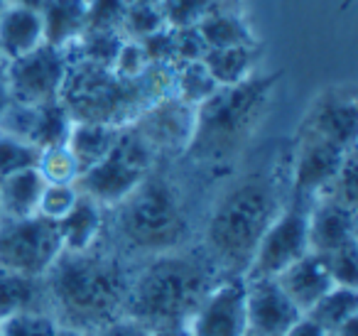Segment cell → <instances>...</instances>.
Listing matches in <instances>:
<instances>
[{
  "label": "cell",
  "mask_w": 358,
  "mask_h": 336,
  "mask_svg": "<svg viewBox=\"0 0 358 336\" xmlns=\"http://www.w3.org/2000/svg\"><path fill=\"white\" fill-rule=\"evenodd\" d=\"M280 79L282 71H255L241 84L219 86L214 96L194 108V133L182 158L196 167H231L268 115Z\"/></svg>",
  "instance_id": "3"
},
{
  "label": "cell",
  "mask_w": 358,
  "mask_h": 336,
  "mask_svg": "<svg viewBox=\"0 0 358 336\" xmlns=\"http://www.w3.org/2000/svg\"><path fill=\"white\" fill-rule=\"evenodd\" d=\"M25 312H47L45 282L42 277H27L0 267V319Z\"/></svg>",
  "instance_id": "25"
},
{
  "label": "cell",
  "mask_w": 358,
  "mask_h": 336,
  "mask_svg": "<svg viewBox=\"0 0 358 336\" xmlns=\"http://www.w3.org/2000/svg\"><path fill=\"white\" fill-rule=\"evenodd\" d=\"M150 336H192L187 324H167V326H157V329L150 331Z\"/></svg>",
  "instance_id": "44"
},
{
  "label": "cell",
  "mask_w": 358,
  "mask_h": 336,
  "mask_svg": "<svg viewBox=\"0 0 358 336\" xmlns=\"http://www.w3.org/2000/svg\"><path fill=\"white\" fill-rule=\"evenodd\" d=\"M89 0H42L40 18L45 42L52 47H69L86 30Z\"/></svg>",
  "instance_id": "21"
},
{
  "label": "cell",
  "mask_w": 358,
  "mask_h": 336,
  "mask_svg": "<svg viewBox=\"0 0 358 336\" xmlns=\"http://www.w3.org/2000/svg\"><path fill=\"white\" fill-rule=\"evenodd\" d=\"M69 59L66 52L42 42L37 50L8 62L6 84L10 99L25 106L55 104L62 96Z\"/></svg>",
  "instance_id": "10"
},
{
  "label": "cell",
  "mask_w": 358,
  "mask_h": 336,
  "mask_svg": "<svg viewBox=\"0 0 358 336\" xmlns=\"http://www.w3.org/2000/svg\"><path fill=\"white\" fill-rule=\"evenodd\" d=\"M312 199L302 194H292L280 211V216L270 223L265 236L260 238L258 251H255L250 267L245 270L243 280H260V277H275L297 262L302 255L309 253L307 243V221Z\"/></svg>",
  "instance_id": "8"
},
{
  "label": "cell",
  "mask_w": 358,
  "mask_h": 336,
  "mask_svg": "<svg viewBox=\"0 0 358 336\" xmlns=\"http://www.w3.org/2000/svg\"><path fill=\"white\" fill-rule=\"evenodd\" d=\"M128 3H143V6H159L162 0H128Z\"/></svg>",
  "instance_id": "50"
},
{
  "label": "cell",
  "mask_w": 358,
  "mask_h": 336,
  "mask_svg": "<svg viewBox=\"0 0 358 336\" xmlns=\"http://www.w3.org/2000/svg\"><path fill=\"white\" fill-rule=\"evenodd\" d=\"M128 0H89L86 30H120Z\"/></svg>",
  "instance_id": "38"
},
{
  "label": "cell",
  "mask_w": 358,
  "mask_h": 336,
  "mask_svg": "<svg viewBox=\"0 0 358 336\" xmlns=\"http://www.w3.org/2000/svg\"><path fill=\"white\" fill-rule=\"evenodd\" d=\"M40 155L42 150H37L35 145L0 133V179L13 172H20V169L37 167Z\"/></svg>",
  "instance_id": "34"
},
{
  "label": "cell",
  "mask_w": 358,
  "mask_h": 336,
  "mask_svg": "<svg viewBox=\"0 0 358 336\" xmlns=\"http://www.w3.org/2000/svg\"><path fill=\"white\" fill-rule=\"evenodd\" d=\"M297 130L331 140L338 148L351 150L358 140V89L353 81L322 89L309 104Z\"/></svg>",
  "instance_id": "11"
},
{
  "label": "cell",
  "mask_w": 358,
  "mask_h": 336,
  "mask_svg": "<svg viewBox=\"0 0 358 336\" xmlns=\"http://www.w3.org/2000/svg\"><path fill=\"white\" fill-rule=\"evenodd\" d=\"M192 336H245V280L224 277L209 290L196 312L187 321Z\"/></svg>",
  "instance_id": "13"
},
{
  "label": "cell",
  "mask_w": 358,
  "mask_h": 336,
  "mask_svg": "<svg viewBox=\"0 0 358 336\" xmlns=\"http://www.w3.org/2000/svg\"><path fill=\"white\" fill-rule=\"evenodd\" d=\"M0 223H3V214H0Z\"/></svg>",
  "instance_id": "52"
},
{
  "label": "cell",
  "mask_w": 358,
  "mask_h": 336,
  "mask_svg": "<svg viewBox=\"0 0 358 336\" xmlns=\"http://www.w3.org/2000/svg\"><path fill=\"white\" fill-rule=\"evenodd\" d=\"M76 197H79V192H76L74 184H45L37 214L45 218H52V221H59L74 206Z\"/></svg>",
  "instance_id": "37"
},
{
  "label": "cell",
  "mask_w": 358,
  "mask_h": 336,
  "mask_svg": "<svg viewBox=\"0 0 358 336\" xmlns=\"http://www.w3.org/2000/svg\"><path fill=\"white\" fill-rule=\"evenodd\" d=\"M327 336H358V316H351L348 321H343L338 329L327 331Z\"/></svg>",
  "instance_id": "45"
},
{
  "label": "cell",
  "mask_w": 358,
  "mask_h": 336,
  "mask_svg": "<svg viewBox=\"0 0 358 336\" xmlns=\"http://www.w3.org/2000/svg\"><path fill=\"white\" fill-rule=\"evenodd\" d=\"M221 0H162L159 10L167 27L182 30V27H196L204 15H209Z\"/></svg>",
  "instance_id": "32"
},
{
  "label": "cell",
  "mask_w": 358,
  "mask_h": 336,
  "mask_svg": "<svg viewBox=\"0 0 358 336\" xmlns=\"http://www.w3.org/2000/svg\"><path fill=\"white\" fill-rule=\"evenodd\" d=\"M150 64H172L177 62V37H174V27L164 25L162 30L152 32L150 37L140 40Z\"/></svg>",
  "instance_id": "39"
},
{
  "label": "cell",
  "mask_w": 358,
  "mask_h": 336,
  "mask_svg": "<svg viewBox=\"0 0 358 336\" xmlns=\"http://www.w3.org/2000/svg\"><path fill=\"white\" fill-rule=\"evenodd\" d=\"M55 336H86V334H81V331H74V329H66V326H57Z\"/></svg>",
  "instance_id": "48"
},
{
  "label": "cell",
  "mask_w": 358,
  "mask_h": 336,
  "mask_svg": "<svg viewBox=\"0 0 358 336\" xmlns=\"http://www.w3.org/2000/svg\"><path fill=\"white\" fill-rule=\"evenodd\" d=\"M174 91V66L150 64L140 76L125 79L110 66L69 62L59 101L74 123L125 128L159 99Z\"/></svg>",
  "instance_id": "5"
},
{
  "label": "cell",
  "mask_w": 358,
  "mask_h": 336,
  "mask_svg": "<svg viewBox=\"0 0 358 336\" xmlns=\"http://www.w3.org/2000/svg\"><path fill=\"white\" fill-rule=\"evenodd\" d=\"M358 153L356 148L348 150L346 158H343L338 172L314 194V199H329V202L343 204V206H358Z\"/></svg>",
  "instance_id": "30"
},
{
  "label": "cell",
  "mask_w": 358,
  "mask_h": 336,
  "mask_svg": "<svg viewBox=\"0 0 358 336\" xmlns=\"http://www.w3.org/2000/svg\"><path fill=\"white\" fill-rule=\"evenodd\" d=\"M55 316L45 312H25L0 319V336H55Z\"/></svg>",
  "instance_id": "35"
},
{
  "label": "cell",
  "mask_w": 358,
  "mask_h": 336,
  "mask_svg": "<svg viewBox=\"0 0 358 336\" xmlns=\"http://www.w3.org/2000/svg\"><path fill=\"white\" fill-rule=\"evenodd\" d=\"M219 91V84L214 81V76L209 74L204 62H182L174 64V91L172 94L177 99H182L189 106L204 104L209 96H214Z\"/></svg>",
  "instance_id": "29"
},
{
  "label": "cell",
  "mask_w": 358,
  "mask_h": 336,
  "mask_svg": "<svg viewBox=\"0 0 358 336\" xmlns=\"http://www.w3.org/2000/svg\"><path fill=\"white\" fill-rule=\"evenodd\" d=\"M8 10V0H0V18H3V13Z\"/></svg>",
  "instance_id": "51"
},
{
  "label": "cell",
  "mask_w": 358,
  "mask_h": 336,
  "mask_svg": "<svg viewBox=\"0 0 358 336\" xmlns=\"http://www.w3.org/2000/svg\"><path fill=\"white\" fill-rule=\"evenodd\" d=\"M120 130L115 125H101V123H74L71 125L69 140H66V148L74 155L79 174L89 172L91 167L101 162L106 155L110 153V148L118 140Z\"/></svg>",
  "instance_id": "26"
},
{
  "label": "cell",
  "mask_w": 358,
  "mask_h": 336,
  "mask_svg": "<svg viewBox=\"0 0 358 336\" xmlns=\"http://www.w3.org/2000/svg\"><path fill=\"white\" fill-rule=\"evenodd\" d=\"M356 233V209L329 202V199H312L307 221L309 253L327 255V253L338 251V248L348 246V243H358Z\"/></svg>",
  "instance_id": "17"
},
{
  "label": "cell",
  "mask_w": 358,
  "mask_h": 336,
  "mask_svg": "<svg viewBox=\"0 0 358 336\" xmlns=\"http://www.w3.org/2000/svg\"><path fill=\"white\" fill-rule=\"evenodd\" d=\"M10 91H8V84L6 81H0V118H3V113H6L8 104H10Z\"/></svg>",
  "instance_id": "46"
},
{
  "label": "cell",
  "mask_w": 358,
  "mask_h": 336,
  "mask_svg": "<svg viewBox=\"0 0 358 336\" xmlns=\"http://www.w3.org/2000/svg\"><path fill=\"white\" fill-rule=\"evenodd\" d=\"M8 6H20V8H32V10H40L42 0H8Z\"/></svg>",
  "instance_id": "47"
},
{
  "label": "cell",
  "mask_w": 358,
  "mask_h": 336,
  "mask_svg": "<svg viewBox=\"0 0 358 336\" xmlns=\"http://www.w3.org/2000/svg\"><path fill=\"white\" fill-rule=\"evenodd\" d=\"M221 280L204 251L179 248L148 258L130 275L123 316L140 321L145 329L187 324L209 290Z\"/></svg>",
  "instance_id": "4"
},
{
  "label": "cell",
  "mask_w": 358,
  "mask_h": 336,
  "mask_svg": "<svg viewBox=\"0 0 358 336\" xmlns=\"http://www.w3.org/2000/svg\"><path fill=\"white\" fill-rule=\"evenodd\" d=\"M62 238L57 221L40 214L0 223V267L27 277H45L59 258Z\"/></svg>",
  "instance_id": "9"
},
{
  "label": "cell",
  "mask_w": 358,
  "mask_h": 336,
  "mask_svg": "<svg viewBox=\"0 0 358 336\" xmlns=\"http://www.w3.org/2000/svg\"><path fill=\"white\" fill-rule=\"evenodd\" d=\"M285 336H327V331L319 329V326L314 324V321H309L307 316H302V319H299Z\"/></svg>",
  "instance_id": "43"
},
{
  "label": "cell",
  "mask_w": 358,
  "mask_h": 336,
  "mask_svg": "<svg viewBox=\"0 0 358 336\" xmlns=\"http://www.w3.org/2000/svg\"><path fill=\"white\" fill-rule=\"evenodd\" d=\"M275 282H278L280 290L292 300V304L302 314L334 287V280L327 270V262L317 253H307L297 262L285 267L282 272L275 275Z\"/></svg>",
  "instance_id": "18"
},
{
  "label": "cell",
  "mask_w": 358,
  "mask_h": 336,
  "mask_svg": "<svg viewBox=\"0 0 358 336\" xmlns=\"http://www.w3.org/2000/svg\"><path fill=\"white\" fill-rule=\"evenodd\" d=\"M45 42L40 10L8 6L0 18V52L8 62L37 50Z\"/></svg>",
  "instance_id": "22"
},
{
  "label": "cell",
  "mask_w": 358,
  "mask_h": 336,
  "mask_svg": "<svg viewBox=\"0 0 358 336\" xmlns=\"http://www.w3.org/2000/svg\"><path fill=\"white\" fill-rule=\"evenodd\" d=\"M71 125H74V120L62 101L42 106H25L10 101L3 118H0V133L25 140V143L35 145L37 150H50L66 145Z\"/></svg>",
  "instance_id": "15"
},
{
  "label": "cell",
  "mask_w": 358,
  "mask_h": 336,
  "mask_svg": "<svg viewBox=\"0 0 358 336\" xmlns=\"http://www.w3.org/2000/svg\"><path fill=\"white\" fill-rule=\"evenodd\" d=\"M37 169H40V174L45 177L47 184H74L76 177H79L76 160H74V155L69 153L66 145L42 150Z\"/></svg>",
  "instance_id": "33"
},
{
  "label": "cell",
  "mask_w": 358,
  "mask_h": 336,
  "mask_svg": "<svg viewBox=\"0 0 358 336\" xmlns=\"http://www.w3.org/2000/svg\"><path fill=\"white\" fill-rule=\"evenodd\" d=\"M327 262V270L331 275L334 285L341 287H356L358 280V243H348V246L338 248L334 253L322 255Z\"/></svg>",
  "instance_id": "36"
},
{
  "label": "cell",
  "mask_w": 358,
  "mask_h": 336,
  "mask_svg": "<svg viewBox=\"0 0 358 336\" xmlns=\"http://www.w3.org/2000/svg\"><path fill=\"white\" fill-rule=\"evenodd\" d=\"M245 314H248L245 336H285L302 319V312L280 290L275 277L245 280Z\"/></svg>",
  "instance_id": "16"
},
{
  "label": "cell",
  "mask_w": 358,
  "mask_h": 336,
  "mask_svg": "<svg viewBox=\"0 0 358 336\" xmlns=\"http://www.w3.org/2000/svg\"><path fill=\"white\" fill-rule=\"evenodd\" d=\"M289 199V145L236 177L214 202L201 251L224 277H243L260 238Z\"/></svg>",
  "instance_id": "1"
},
{
  "label": "cell",
  "mask_w": 358,
  "mask_h": 336,
  "mask_svg": "<svg viewBox=\"0 0 358 336\" xmlns=\"http://www.w3.org/2000/svg\"><path fill=\"white\" fill-rule=\"evenodd\" d=\"M177 37V62L174 64H182V62H199L206 55V42L199 35L196 27H182V30H174Z\"/></svg>",
  "instance_id": "41"
},
{
  "label": "cell",
  "mask_w": 358,
  "mask_h": 336,
  "mask_svg": "<svg viewBox=\"0 0 358 336\" xmlns=\"http://www.w3.org/2000/svg\"><path fill=\"white\" fill-rule=\"evenodd\" d=\"M125 42L120 30H84L79 40L64 47L69 62H89V64L113 66L120 45Z\"/></svg>",
  "instance_id": "28"
},
{
  "label": "cell",
  "mask_w": 358,
  "mask_h": 336,
  "mask_svg": "<svg viewBox=\"0 0 358 336\" xmlns=\"http://www.w3.org/2000/svg\"><path fill=\"white\" fill-rule=\"evenodd\" d=\"M106 209L99 206L94 199L79 194L74 206L57 221L62 238V248L69 253H84L94 248L103 236Z\"/></svg>",
  "instance_id": "20"
},
{
  "label": "cell",
  "mask_w": 358,
  "mask_h": 336,
  "mask_svg": "<svg viewBox=\"0 0 358 336\" xmlns=\"http://www.w3.org/2000/svg\"><path fill=\"white\" fill-rule=\"evenodd\" d=\"M346 153L348 150L331 140L297 130L289 143V192L314 199V194L338 172Z\"/></svg>",
  "instance_id": "14"
},
{
  "label": "cell",
  "mask_w": 358,
  "mask_h": 336,
  "mask_svg": "<svg viewBox=\"0 0 358 336\" xmlns=\"http://www.w3.org/2000/svg\"><path fill=\"white\" fill-rule=\"evenodd\" d=\"M209 50L236 45H260L258 35L241 10V0H221L219 6L204 15L196 25Z\"/></svg>",
  "instance_id": "19"
},
{
  "label": "cell",
  "mask_w": 358,
  "mask_h": 336,
  "mask_svg": "<svg viewBox=\"0 0 358 336\" xmlns=\"http://www.w3.org/2000/svg\"><path fill=\"white\" fill-rule=\"evenodd\" d=\"M91 336H150V329H145L140 321L130 319V316H118V319L103 324L99 331Z\"/></svg>",
  "instance_id": "42"
},
{
  "label": "cell",
  "mask_w": 358,
  "mask_h": 336,
  "mask_svg": "<svg viewBox=\"0 0 358 336\" xmlns=\"http://www.w3.org/2000/svg\"><path fill=\"white\" fill-rule=\"evenodd\" d=\"M6 71H8V59L0 52V81H6Z\"/></svg>",
  "instance_id": "49"
},
{
  "label": "cell",
  "mask_w": 358,
  "mask_h": 336,
  "mask_svg": "<svg viewBox=\"0 0 358 336\" xmlns=\"http://www.w3.org/2000/svg\"><path fill=\"white\" fill-rule=\"evenodd\" d=\"M110 233L120 251L130 255H162L185 248L192 236V221L185 194L169 174L162 160L155 162L150 174L113 209Z\"/></svg>",
  "instance_id": "6"
},
{
  "label": "cell",
  "mask_w": 358,
  "mask_h": 336,
  "mask_svg": "<svg viewBox=\"0 0 358 336\" xmlns=\"http://www.w3.org/2000/svg\"><path fill=\"white\" fill-rule=\"evenodd\" d=\"M302 316L319 326L324 331H334L348 321L351 316H358V292L356 287L334 285L322 300H317Z\"/></svg>",
  "instance_id": "27"
},
{
  "label": "cell",
  "mask_w": 358,
  "mask_h": 336,
  "mask_svg": "<svg viewBox=\"0 0 358 336\" xmlns=\"http://www.w3.org/2000/svg\"><path fill=\"white\" fill-rule=\"evenodd\" d=\"M167 25L162 18V10L159 6H143V3H128L123 15V25H120V32H123L125 40H145L152 32L162 30Z\"/></svg>",
  "instance_id": "31"
},
{
  "label": "cell",
  "mask_w": 358,
  "mask_h": 336,
  "mask_svg": "<svg viewBox=\"0 0 358 336\" xmlns=\"http://www.w3.org/2000/svg\"><path fill=\"white\" fill-rule=\"evenodd\" d=\"M130 275L123 258L103 253L99 243L84 253L62 251L42 277L50 316L59 326L91 336L123 316Z\"/></svg>",
  "instance_id": "2"
},
{
  "label": "cell",
  "mask_w": 358,
  "mask_h": 336,
  "mask_svg": "<svg viewBox=\"0 0 358 336\" xmlns=\"http://www.w3.org/2000/svg\"><path fill=\"white\" fill-rule=\"evenodd\" d=\"M150 66L148 57H145V50L138 40H125L118 50V57H115L113 66L110 69L118 76H125V79H133V76H140L145 69Z\"/></svg>",
  "instance_id": "40"
},
{
  "label": "cell",
  "mask_w": 358,
  "mask_h": 336,
  "mask_svg": "<svg viewBox=\"0 0 358 336\" xmlns=\"http://www.w3.org/2000/svg\"><path fill=\"white\" fill-rule=\"evenodd\" d=\"M263 59V42L260 45H236V47H219V50H206L204 64L209 74L219 86L241 84L243 79L258 71Z\"/></svg>",
  "instance_id": "24"
},
{
  "label": "cell",
  "mask_w": 358,
  "mask_h": 336,
  "mask_svg": "<svg viewBox=\"0 0 358 336\" xmlns=\"http://www.w3.org/2000/svg\"><path fill=\"white\" fill-rule=\"evenodd\" d=\"M157 160L150 145L130 125H125L110 153L89 172L79 174L74 187L79 194L94 199L99 206L113 209L148 177Z\"/></svg>",
  "instance_id": "7"
},
{
  "label": "cell",
  "mask_w": 358,
  "mask_h": 336,
  "mask_svg": "<svg viewBox=\"0 0 358 336\" xmlns=\"http://www.w3.org/2000/svg\"><path fill=\"white\" fill-rule=\"evenodd\" d=\"M45 184V177L37 167L20 169V172H13L0 179V214H3V221L35 216Z\"/></svg>",
  "instance_id": "23"
},
{
  "label": "cell",
  "mask_w": 358,
  "mask_h": 336,
  "mask_svg": "<svg viewBox=\"0 0 358 336\" xmlns=\"http://www.w3.org/2000/svg\"><path fill=\"white\" fill-rule=\"evenodd\" d=\"M130 128L150 145L159 160L179 158L185 155L194 133V106L169 94L143 111L130 123Z\"/></svg>",
  "instance_id": "12"
}]
</instances>
